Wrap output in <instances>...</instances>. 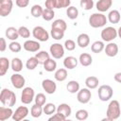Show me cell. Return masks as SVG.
<instances>
[{"mask_svg": "<svg viewBox=\"0 0 121 121\" xmlns=\"http://www.w3.org/2000/svg\"><path fill=\"white\" fill-rule=\"evenodd\" d=\"M0 101L4 106L11 108L16 103V95L9 89L4 88L0 93Z\"/></svg>", "mask_w": 121, "mask_h": 121, "instance_id": "obj_1", "label": "cell"}, {"mask_svg": "<svg viewBox=\"0 0 121 121\" xmlns=\"http://www.w3.org/2000/svg\"><path fill=\"white\" fill-rule=\"evenodd\" d=\"M107 22H108V18L103 13H99V12L93 13L89 17V25L95 28H98L106 26Z\"/></svg>", "mask_w": 121, "mask_h": 121, "instance_id": "obj_2", "label": "cell"}, {"mask_svg": "<svg viewBox=\"0 0 121 121\" xmlns=\"http://www.w3.org/2000/svg\"><path fill=\"white\" fill-rule=\"evenodd\" d=\"M106 114H107V117H109L112 120L119 118V116L121 114V108H120V104L117 100L113 99L109 103Z\"/></svg>", "mask_w": 121, "mask_h": 121, "instance_id": "obj_3", "label": "cell"}, {"mask_svg": "<svg viewBox=\"0 0 121 121\" xmlns=\"http://www.w3.org/2000/svg\"><path fill=\"white\" fill-rule=\"evenodd\" d=\"M112 88L110 85H101L98 88L97 91V95H98V98L101 101H108L112 97Z\"/></svg>", "mask_w": 121, "mask_h": 121, "instance_id": "obj_4", "label": "cell"}, {"mask_svg": "<svg viewBox=\"0 0 121 121\" xmlns=\"http://www.w3.org/2000/svg\"><path fill=\"white\" fill-rule=\"evenodd\" d=\"M100 36L104 42L112 43V41H113L117 37V29L112 26H107L101 30Z\"/></svg>", "mask_w": 121, "mask_h": 121, "instance_id": "obj_5", "label": "cell"}, {"mask_svg": "<svg viewBox=\"0 0 121 121\" xmlns=\"http://www.w3.org/2000/svg\"><path fill=\"white\" fill-rule=\"evenodd\" d=\"M32 35L40 42H46L49 39V33L41 26H37L32 30Z\"/></svg>", "mask_w": 121, "mask_h": 121, "instance_id": "obj_6", "label": "cell"}, {"mask_svg": "<svg viewBox=\"0 0 121 121\" xmlns=\"http://www.w3.org/2000/svg\"><path fill=\"white\" fill-rule=\"evenodd\" d=\"M35 98V92L31 87H26L21 94V101L23 104H30Z\"/></svg>", "mask_w": 121, "mask_h": 121, "instance_id": "obj_7", "label": "cell"}, {"mask_svg": "<svg viewBox=\"0 0 121 121\" xmlns=\"http://www.w3.org/2000/svg\"><path fill=\"white\" fill-rule=\"evenodd\" d=\"M49 51H50V54L51 56L54 58V59H60L63 57L64 55V46L59 43H53L50 45L49 47Z\"/></svg>", "mask_w": 121, "mask_h": 121, "instance_id": "obj_8", "label": "cell"}, {"mask_svg": "<svg viewBox=\"0 0 121 121\" xmlns=\"http://www.w3.org/2000/svg\"><path fill=\"white\" fill-rule=\"evenodd\" d=\"M28 112H29V111H28L27 107L20 106L15 110V112H13V115H12L11 118H12L13 121H22L27 116Z\"/></svg>", "mask_w": 121, "mask_h": 121, "instance_id": "obj_9", "label": "cell"}, {"mask_svg": "<svg viewBox=\"0 0 121 121\" xmlns=\"http://www.w3.org/2000/svg\"><path fill=\"white\" fill-rule=\"evenodd\" d=\"M92 97V93L90 91V89L88 88H82L78 92V95H77V99L79 103L81 104H86L90 101Z\"/></svg>", "mask_w": 121, "mask_h": 121, "instance_id": "obj_10", "label": "cell"}, {"mask_svg": "<svg viewBox=\"0 0 121 121\" xmlns=\"http://www.w3.org/2000/svg\"><path fill=\"white\" fill-rule=\"evenodd\" d=\"M13 7V2L11 0H2L0 2V16L1 17H6L8 16Z\"/></svg>", "mask_w": 121, "mask_h": 121, "instance_id": "obj_11", "label": "cell"}, {"mask_svg": "<svg viewBox=\"0 0 121 121\" xmlns=\"http://www.w3.org/2000/svg\"><path fill=\"white\" fill-rule=\"evenodd\" d=\"M10 81L12 83V86L15 88V89H22L25 84H26V79L25 78L18 74V73H15L13 75H11L10 77Z\"/></svg>", "mask_w": 121, "mask_h": 121, "instance_id": "obj_12", "label": "cell"}, {"mask_svg": "<svg viewBox=\"0 0 121 121\" xmlns=\"http://www.w3.org/2000/svg\"><path fill=\"white\" fill-rule=\"evenodd\" d=\"M42 87L45 91V93L46 94H49V95L54 94L56 92V90H57V84H56V82L53 81L52 79H49V78H46V79H43V80Z\"/></svg>", "mask_w": 121, "mask_h": 121, "instance_id": "obj_13", "label": "cell"}, {"mask_svg": "<svg viewBox=\"0 0 121 121\" xmlns=\"http://www.w3.org/2000/svg\"><path fill=\"white\" fill-rule=\"evenodd\" d=\"M23 47L26 51L27 52H38L41 48V44L39 42L37 41H33V40H26L24 44Z\"/></svg>", "mask_w": 121, "mask_h": 121, "instance_id": "obj_14", "label": "cell"}, {"mask_svg": "<svg viewBox=\"0 0 121 121\" xmlns=\"http://www.w3.org/2000/svg\"><path fill=\"white\" fill-rule=\"evenodd\" d=\"M72 109L71 107L66 103H61L57 108V113H59L60 116H62L64 119L71 115Z\"/></svg>", "mask_w": 121, "mask_h": 121, "instance_id": "obj_15", "label": "cell"}, {"mask_svg": "<svg viewBox=\"0 0 121 121\" xmlns=\"http://www.w3.org/2000/svg\"><path fill=\"white\" fill-rule=\"evenodd\" d=\"M105 53L108 57H115L118 53V45L115 43H109L105 46Z\"/></svg>", "mask_w": 121, "mask_h": 121, "instance_id": "obj_16", "label": "cell"}, {"mask_svg": "<svg viewBox=\"0 0 121 121\" xmlns=\"http://www.w3.org/2000/svg\"><path fill=\"white\" fill-rule=\"evenodd\" d=\"M112 5V0H99L96 2L95 4V7H96V9L100 12H104V11H107Z\"/></svg>", "mask_w": 121, "mask_h": 121, "instance_id": "obj_17", "label": "cell"}, {"mask_svg": "<svg viewBox=\"0 0 121 121\" xmlns=\"http://www.w3.org/2000/svg\"><path fill=\"white\" fill-rule=\"evenodd\" d=\"M77 43L81 48L87 47L89 45V43H90V37H89V35L86 34V33L79 34L78 36V38H77Z\"/></svg>", "mask_w": 121, "mask_h": 121, "instance_id": "obj_18", "label": "cell"}, {"mask_svg": "<svg viewBox=\"0 0 121 121\" xmlns=\"http://www.w3.org/2000/svg\"><path fill=\"white\" fill-rule=\"evenodd\" d=\"M78 60L73 56H68L63 60V65L66 69H74L77 67Z\"/></svg>", "mask_w": 121, "mask_h": 121, "instance_id": "obj_19", "label": "cell"}, {"mask_svg": "<svg viewBox=\"0 0 121 121\" xmlns=\"http://www.w3.org/2000/svg\"><path fill=\"white\" fill-rule=\"evenodd\" d=\"M13 111L9 107H0V121H5L13 115Z\"/></svg>", "mask_w": 121, "mask_h": 121, "instance_id": "obj_20", "label": "cell"}, {"mask_svg": "<svg viewBox=\"0 0 121 121\" xmlns=\"http://www.w3.org/2000/svg\"><path fill=\"white\" fill-rule=\"evenodd\" d=\"M5 34H6V37H7L9 40L12 41V42H15V41L18 39V37H19L18 29L15 28V27H13V26L8 27V28L6 29Z\"/></svg>", "mask_w": 121, "mask_h": 121, "instance_id": "obj_21", "label": "cell"}, {"mask_svg": "<svg viewBox=\"0 0 121 121\" xmlns=\"http://www.w3.org/2000/svg\"><path fill=\"white\" fill-rule=\"evenodd\" d=\"M78 61L79 63L84 66V67H87L89 65L92 64L93 62V58L92 56L89 54V53H82L79 55V58H78Z\"/></svg>", "mask_w": 121, "mask_h": 121, "instance_id": "obj_22", "label": "cell"}, {"mask_svg": "<svg viewBox=\"0 0 121 121\" xmlns=\"http://www.w3.org/2000/svg\"><path fill=\"white\" fill-rule=\"evenodd\" d=\"M120 19H121V15L117 9H112L108 14V21L112 24H118Z\"/></svg>", "mask_w": 121, "mask_h": 121, "instance_id": "obj_23", "label": "cell"}, {"mask_svg": "<svg viewBox=\"0 0 121 121\" xmlns=\"http://www.w3.org/2000/svg\"><path fill=\"white\" fill-rule=\"evenodd\" d=\"M36 59H37V60H38V62H39V64H44L49 59H50V56H49V53H47L46 51H44V50H42V51H39L38 53H36V55L34 56Z\"/></svg>", "mask_w": 121, "mask_h": 121, "instance_id": "obj_24", "label": "cell"}, {"mask_svg": "<svg viewBox=\"0 0 121 121\" xmlns=\"http://www.w3.org/2000/svg\"><path fill=\"white\" fill-rule=\"evenodd\" d=\"M51 28H53V29H59V30H61V31L64 32L66 30V28H67V24L62 19H57V20H55L52 23Z\"/></svg>", "mask_w": 121, "mask_h": 121, "instance_id": "obj_25", "label": "cell"}, {"mask_svg": "<svg viewBox=\"0 0 121 121\" xmlns=\"http://www.w3.org/2000/svg\"><path fill=\"white\" fill-rule=\"evenodd\" d=\"M98 83H99V80L95 76H91V77H88L86 79H85V85L88 89H95L97 86H98Z\"/></svg>", "mask_w": 121, "mask_h": 121, "instance_id": "obj_26", "label": "cell"}, {"mask_svg": "<svg viewBox=\"0 0 121 121\" xmlns=\"http://www.w3.org/2000/svg\"><path fill=\"white\" fill-rule=\"evenodd\" d=\"M9 68V60L8 58L1 57L0 58V76H5V74L8 72V69Z\"/></svg>", "mask_w": 121, "mask_h": 121, "instance_id": "obj_27", "label": "cell"}, {"mask_svg": "<svg viewBox=\"0 0 121 121\" xmlns=\"http://www.w3.org/2000/svg\"><path fill=\"white\" fill-rule=\"evenodd\" d=\"M54 78L57 81H64L67 78V71L65 68H60L56 70L54 74Z\"/></svg>", "mask_w": 121, "mask_h": 121, "instance_id": "obj_28", "label": "cell"}, {"mask_svg": "<svg viewBox=\"0 0 121 121\" xmlns=\"http://www.w3.org/2000/svg\"><path fill=\"white\" fill-rule=\"evenodd\" d=\"M10 65H11V69L15 73H18V72L22 71V69H23V62H22L21 59H19V58H13L11 60Z\"/></svg>", "mask_w": 121, "mask_h": 121, "instance_id": "obj_29", "label": "cell"}, {"mask_svg": "<svg viewBox=\"0 0 121 121\" xmlns=\"http://www.w3.org/2000/svg\"><path fill=\"white\" fill-rule=\"evenodd\" d=\"M66 89L71 94H76L79 91V83L77 80H70L66 84Z\"/></svg>", "mask_w": 121, "mask_h": 121, "instance_id": "obj_30", "label": "cell"}, {"mask_svg": "<svg viewBox=\"0 0 121 121\" xmlns=\"http://www.w3.org/2000/svg\"><path fill=\"white\" fill-rule=\"evenodd\" d=\"M105 49V44L102 41H95V43H93L92 46H91V50L94 53H100L101 51H103Z\"/></svg>", "mask_w": 121, "mask_h": 121, "instance_id": "obj_31", "label": "cell"}, {"mask_svg": "<svg viewBox=\"0 0 121 121\" xmlns=\"http://www.w3.org/2000/svg\"><path fill=\"white\" fill-rule=\"evenodd\" d=\"M43 112V106H39L37 104H34L32 107H31V110H30V114L32 117L34 118H38L42 115V113Z\"/></svg>", "mask_w": 121, "mask_h": 121, "instance_id": "obj_32", "label": "cell"}, {"mask_svg": "<svg viewBox=\"0 0 121 121\" xmlns=\"http://www.w3.org/2000/svg\"><path fill=\"white\" fill-rule=\"evenodd\" d=\"M66 15L69 19L71 20H75L78 18V9L76 8V7H73V6H70L69 8H67L66 9Z\"/></svg>", "mask_w": 121, "mask_h": 121, "instance_id": "obj_33", "label": "cell"}, {"mask_svg": "<svg viewBox=\"0 0 121 121\" xmlns=\"http://www.w3.org/2000/svg\"><path fill=\"white\" fill-rule=\"evenodd\" d=\"M31 15L35 18H39L43 16V9L40 6V5H34L32 6L31 9H30Z\"/></svg>", "mask_w": 121, "mask_h": 121, "instance_id": "obj_34", "label": "cell"}, {"mask_svg": "<svg viewBox=\"0 0 121 121\" xmlns=\"http://www.w3.org/2000/svg\"><path fill=\"white\" fill-rule=\"evenodd\" d=\"M43 68L47 72H53V71H55L56 68H57V62H56V60H54L53 59H49L43 64Z\"/></svg>", "mask_w": 121, "mask_h": 121, "instance_id": "obj_35", "label": "cell"}, {"mask_svg": "<svg viewBox=\"0 0 121 121\" xmlns=\"http://www.w3.org/2000/svg\"><path fill=\"white\" fill-rule=\"evenodd\" d=\"M43 112L47 115H51V114L53 115V113H55V112H57V108H56L55 104H53V103H46L43 107Z\"/></svg>", "mask_w": 121, "mask_h": 121, "instance_id": "obj_36", "label": "cell"}, {"mask_svg": "<svg viewBox=\"0 0 121 121\" xmlns=\"http://www.w3.org/2000/svg\"><path fill=\"white\" fill-rule=\"evenodd\" d=\"M38 64H39V62H38L37 59L35 57H30V58L27 59L26 62V67L28 70H34L37 67Z\"/></svg>", "mask_w": 121, "mask_h": 121, "instance_id": "obj_37", "label": "cell"}, {"mask_svg": "<svg viewBox=\"0 0 121 121\" xmlns=\"http://www.w3.org/2000/svg\"><path fill=\"white\" fill-rule=\"evenodd\" d=\"M55 16V12L53 9H43V19L44 21H51Z\"/></svg>", "mask_w": 121, "mask_h": 121, "instance_id": "obj_38", "label": "cell"}, {"mask_svg": "<svg viewBox=\"0 0 121 121\" xmlns=\"http://www.w3.org/2000/svg\"><path fill=\"white\" fill-rule=\"evenodd\" d=\"M88 116H89L88 112L83 109H80L76 112V118L79 121H85L88 118Z\"/></svg>", "mask_w": 121, "mask_h": 121, "instance_id": "obj_39", "label": "cell"}, {"mask_svg": "<svg viewBox=\"0 0 121 121\" xmlns=\"http://www.w3.org/2000/svg\"><path fill=\"white\" fill-rule=\"evenodd\" d=\"M35 104L39 105V106H44L45 105V101H46V97L43 93H39L38 95H35Z\"/></svg>", "mask_w": 121, "mask_h": 121, "instance_id": "obj_40", "label": "cell"}, {"mask_svg": "<svg viewBox=\"0 0 121 121\" xmlns=\"http://www.w3.org/2000/svg\"><path fill=\"white\" fill-rule=\"evenodd\" d=\"M18 33H19V36L24 38V39H27L30 37V31L29 29L26 27V26H20L18 28Z\"/></svg>", "mask_w": 121, "mask_h": 121, "instance_id": "obj_41", "label": "cell"}, {"mask_svg": "<svg viewBox=\"0 0 121 121\" xmlns=\"http://www.w3.org/2000/svg\"><path fill=\"white\" fill-rule=\"evenodd\" d=\"M50 34H51L52 38L55 39V40H57V41L61 40L64 37V32L61 31V30H59V29H53V28H51Z\"/></svg>", "mask_w": 121, "mask_h": 121, "instance_id": "obj_42", "label": "cell"}, {"mask_svg": "<svg viewBox=\"0 0 121 121\" xmlns=\"http://www.w3.org/2000/svg\"><path fill=\"white\" fill-rule=\"evenodd\" d=\"M9 50L11 51V52H13V53H18V52H20L21 50H22V45H21V43H18V42H11L9 44Z\"/></svg>", "mask_w": 121, "mask_h": 121, "instance_id": "obj_43", "label": "cell"}, {"mask_svg": "<svg viewBox=\"0 0 121 121\" xmlns=\"http://www.w3.org/2000/svg\"><path fill=\"white\" fill-rule=\"evenodd\" d=\"M80 7L85 10H90L94 7V1L93 0H81L79 3Z\"/></svg>", "mask_w": 121, "mask_h": 121, "instance_id": "obj_44", "label": "cell"}, {"mask_svg": "<svg viewBox=\"0 0 121 121\" xmlns=\"http://www.w3.org/2000/svg\"><path fill=\"white\" fill-rule=\"evenodd\" d=\"M64 48L68 51H73L76 48V43L73 40L68 39L64 42Z\"/></svg>", "mask_w": 121, "mask_h": 121, "instance_id": "obj_45", "label": "cell"}, {"mask_svg": "<svg viewBox=\"0 0 121 121\" xmlns=\"http://www.w3.org/2000/svg\"><path fill=\"white\" fill-rule=\"evenodd\" d=\"M71 4L70 0H57V9L69 8Z\"/></svg>", "mask_w": 121, "mask_h": 121, "instance_id": "obj_46", "label": "cell"}, {"mask_svg": "<svg viewBox=\"0 0 121 121\" xmlns=\"http://www.w3.org/2000/svg\"><path fill=\"white\" fill-rule=\"evenodd\" d=\"M44 5H45V9L54 10V9H57V0H47L45 1Z\"/></svg>", "mask_w": 121, "mask_h": 121, "instance_id": "obj_47", "label": "cell"}, {"mask_svg": "<svg viewBox=\"0 0 121 121\" xmlns=\"http://www.w3.org/2000/svg\"><path fill=\"white\" fill-rule=\"evenodd\" d=\"M63 120H64V118L62 116H60L59 113H55L52 116H50L47 121H63Z\"/></svg>", "mask_w": 121, "mask_h": 121, "instance_id": "obj_48", "label": "cell"}, {"mask_svg": "<svg viewBox=\"0 0 121 121\" xmlns=\"http://www.w3.org/2000/svg\"><path fill=\"white\" fill-rule=\"evenodd\" d=\"M15 4L19 8H26L29 4V1L28 0H16L15 1Z\"/></svg>", "mask_w": 121, "mask_h": 121, "instance_id": "obj_49", "label": "cell"}, {"mask_svg": "<svg viewBox=\"0 0 121 121\" xmlns=\"http://www.w3.org/2000/svg\"><path fill=\"white\" fill-rule=\"evenodd\" d=\"M6 48H7V43H6L5 38H0V51L4 52Z\"/></svg>", "mask_w": 121, "mask_h": 121, "instance_id": "obj_50", "label": "cell"}, {"mask_svg": "<svg viewBox=\"0 0 121 121\" xmlns=\"http://www.w3.org/2000/svg\"><path fill=\"white\" fill-rule=\"evenodd\" d=\"M113 78H114V80H115L116 82H118V83H121V72H119V73H116V74L113 76Z\"/></svg>", "mask_w": 121, "mask_h": 121, "instance_id": "obj_51", "label": "cell"}, {"mask_svg": "<svg viewBox=\"0 0 121 121\" xmlns=\"http://www.w3.org/2000/svg\"><path fill=\"white\" fill-rule=\"evenodd\" d=\"M101 121H114V120H112V119H111V118H109V117H104V118H102L101 119Z\"/></svg>", "mask_w": 121, "mask_h": 121, "instance_id": "obj_52", "label": "cell"}, {"mask_svg": "<svg viewBox=\"0 0 121 121\" xmlns=\"http://www.w3.org/2000/svg\"><path fill=\"white\" fill-rule=\"evenodd\" d=\"M117 36L121 39V26H119V28L117 29Z\"/></svg>", "mask_w": 121, "mask_h": 121, "instance_id": "obj_53", "label": "cell"}, {"mask_svg": "<svg viewBox=\"0 0 121 121\" xmlns=\"http://www.w3.org/2000/svg\"><path fill=\"white\" fill-rule=\"evenodd\" d=\"M63 121H73V120H71V119H67V118H65Z\"/></svg>", "mask_w": 121, "mask_h": 121, "instance_id": "obj_54", "label": "cell"}, {"mask_svg": "<svg viewBox=\"0 0 121 121\" xmlns=\"http://www.w3.org/2000/svg\"><path fill=\"white\" fill-rule=\"evenodd\" d=\"M22 121H30V120H28V119H24V120H22Z\"/></svg>", "mask_w": 121, "mask_h": 121, "instance_id": "obj_55", "label": "cell"}, {"mask_svg": "<svg viewBox=\"0 0 121 121\" xmlns=\"http://www.w3.org/2000/svg\"><path fill=\"white\" fill-rule=\"evenodd\" d=\"M120 10H121V8H120Z\"/></svg>", "mask_w": 121, "mask_h": 121, "instance_id": "obj_56", "label": "cell"}]
</instances>
